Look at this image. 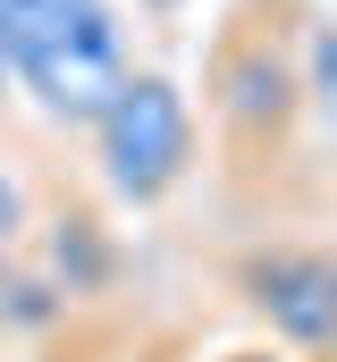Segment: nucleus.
<instances>
[{"label":"nucleus","instance_id":"f257e3e1","mask_svg":"<svg viewBox=\"0 0 337 362\" xmlns=\"http://www.w3.org/2000/svg\"><path fill=\"white\" fill-rule=\"evenodd\" d=\"M93 169L127 211H152L194 177L202 135H194V101L168 85L161 68H127V85L93 110Z\"/></svg>","mask_w":337,"mask_h":362},{"label":"nucleus","instance_id":"f03ea898","mask_svg":"<svg viewBox=\"0 0 337 362\" xmlns=\"http://www.w3.org/2000/svg\"><path fill=\"white\" fill-rule=\"evenodd\" d=\"M245 312L270 329V346H287L295 362H329V312H337V270L312 236H270L253 245L236 270Z\"/></svg>","mask_w":337,"mask_h":362},{"label":"nucleus","instance_id":"7ed1b4c3","mask_svg":"<svg viewBox=\"0 0 337 362\" xmlns=\"http://www.w3.org/2000/svg\"><path fill=\"white\" fill-rule=\"evenodd\" d=\"M84 8H101V0H0V59L25 68L42 42H59V34L76 25Z\"/></svg>","mask_w":337,"mask_h":362},{"label":"nucleus","instance_id":"20e7f679","mask_svg":"<svg viewBox=\"0 0 337 362\" xmlns=\"http://www.w3.org/2000/svg\"><path fill=\"white\" fill-rule=\"evenodd\" d=\"M25 228H34V194H25V177L0 160V253H8V245H25Z\"/></svg>","mask_w":337,"mask_h":362},{"label":"nucleus","instance_id":"39448f33","mask_svg":"<svg viewBox=\"0 0 337 362\" xmlns=\"http://www.w3.org/2000/svg\"><path fill=\"white\" fill-rule=\"evenodd\" d=\"M219 362H295L287 346H236V354H219Z\"/></svg>","mask_w":337,"mask_h":362},{"label":"nucleus","instance_id":"423d86ee","mask_svg":"<svg viewBox=\"0 0 337 362\" xmlns=\"http://www.w3.org/2000/svg\"><path fill=\"white\" fill-rule=\"evenodd\" d=\"M0 110H8V59H0Z\"/></svg>","mask_w":337,"mask_h":362}]
</instances>
